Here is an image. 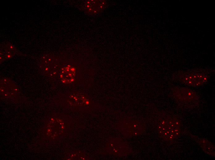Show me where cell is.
Listing matches in <instances>:
<instances>
[{
    "instance_id": "3",
    "label": "cell",
    "mask_w": 215,
    "mask_h": 160,
    "mask_svg": "<svg viewBox=\"0 0 215 160\" xmlns=\"http://www.w3.org/2000/svg\"><path fill=\"white\" fill-rule=\"evenodd\" d=\"M78 72L74 66L68 65L62 68L60 72L61 82L66 84H72L76 81L78 78Z\"/></svg>"
},
{
    "instance_id": "2",
    "label": "cell",
    "mask_w": 215,
    "mask_h": 160,
    "mask_svg": "<svg viewBox=\"0 0 215 160\" xmlns=\"http://www.w3.org/2000/svg\"><path fill=\"white\" fill-rule=\"evenodd\" d=\"M179 80L185 84L197 86L207 82L208 77L206 74L199 73L179 75Z\"/></svg>"
},
{
    "instance_id": "5",
    "label": "cell",
    "mask_w": 215,
    "mask_h": 160,
    "mask_svg": "<svg viewBox=\"0 0 215 160\" xmlns=\"http://www.w3.org/2000/svg\"><path fill=\"white\" fill-rule=\"evenodd\" d=\"M73 95L74 97L71 98H73L74 102L76 106H81L87 104V100L83 95L76 94Z\"/></svg>"
},
{
    "instance_id": "4",
    "label": "cell",
    "mask_w": 215,
    "mask_h": 160,
    "mask_svg": "<svg viewBox=\"0 0 215 160\" xmlns=\"http://www.w3.org/2000/svg\"><path fill=\"white\" fill-rule=\"evenodd\" d=\"M173 94L179 101L190 102L196 99L197 95L192 90L185 88H179L175 90Z\"/></svg>"
},
{
    "instance_id": "6",
    "label": "cell",
    "mask_w": 215,
    "mask_h": 160,
    "mask_svg": "<svg viewBox=\"0 0 215 160\" xmlns=\"http://www.w3.org/2000/svg\"><path fill=\"white\" fill-rule=\"evenodd\" d=\"M201 146L206 152H208L209 154H214L213 146L209 142L204 140L200 142Z\"/></svg>"
},
{
    "instance_id": "1",
    "label": "cell",
    "mask_w": 215,
    "mask_h": 160,
    "mask_svg": "<svg viewBox=\"0 0 215 160\" xmlns=\"http://www.w3.org/2000/svg\"><path fill=\"white\" fill-rule=\"evenodd\" d=\"M161 130L163 137L167 140H172L179 134L180 122L174 118L167 119L162 124Z\"/></svg>"
}]
</instances>
